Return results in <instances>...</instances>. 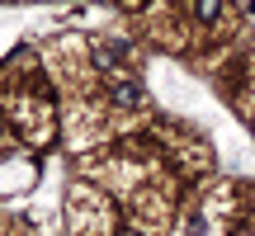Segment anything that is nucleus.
I'll use <instances>...</instances> for the list:
<instances>
[{
  "instance_id": "1",
  "label": "nucleus",
  "mask_w": 255,
  "mask_h": 236,
  "mask_svg": "<svg viewBox=\"0 0 255 236\" xmlns=\"http://www.w3.org/2000/svg\"><path fill=\"white\" fill-rule=\"evenodd\" d=\"M119 100H123V104L137 100V85H132V81H119Z\"/></svg>"
}]
</instances>
